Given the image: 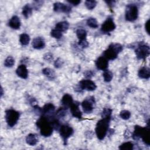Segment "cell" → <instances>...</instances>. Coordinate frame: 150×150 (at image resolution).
<instances>
[{
    "label": "cell",
    "mask_w": 150,
    "mask_h": 150,
    "mask_svg": "<svg viewBox=\"0 0 150 150\" xmlns=\"http://www.w3.org/2000/svg\"><path fill=\"white\" fill-rule=\"evenodd\" d=\"M36 125L39 128L42 135L47 137L52 135L53 128L47 117L43 115L42 116L36 121Z\"/></svg>",
    "instance_id": "obj_1"
},
{
    "label": "cell",
    "mask_w": 150,
    "mask_h": 150,
    "mask_svg": "<svg viewBox=\"0 0 150 150\" xmlns=\"http://www.w3.org/2000/svg\"><path fill=\"white\" fill-rule=\"evenodd\" d=\"M110 119L111 118H102L97 122L95 131L96 135L100 140L103 139L105 137L108 131Z\"/></svg>",
    "instance_id": "obj_2"
},
{
    "label": "cell",
    "mask_w": 150,
    "mask_h": 150,
    "mask_svg": "<svg viewBox=\"0 0 150 150\" xmlns=\"http://www.w3.org/2000/svg\"><path fill=\"white\" fill-rule=\"evenodd\" d=\"M19 112L16 110L10 109L5 111V120L8 126L12 127L18 122L19 118Z\"/></svg>",
    "instance_id": "obj_3"
},
{
    "label": "cell",
    "mask_w": 150,
    "mask_h": 150,
    "mask_svg": "<svg viewBox=\"0 0 150 150\" xmlns=\"http://www.w3.org/2000/svg\"><path fill=\"white\" fill-rule=\"evenodd\" d=\"M138 15V9L135 5H129L126 8L125 19L128 21H134L136 20Z\"/></svg>",
    "instance_id": "obj_4"
},
{
    "label": "cell",
    "mask_w": 150,
    "mask_h": 150,
    "mask_svg": "<svg viewBox=\"0 0 150 150\" xmlns=\"http://www.w3.org/2000/svg\"><path fill=\"white\" fill-rule=\"evenodd\" d=\"M150 53L149 46L145 44L139 45L135 49V54L138 59H145Z\"/></svg>",
    "instance_id": "obj_5"
},
{
    "label": "cell",
    "mask_w": 150,
    "mask_h": 150,
    "mask_svg": "<svg viewBox=\"0 0 150 150\" xmlns=\"http://www.w3.org/2000/svg\"><path fill=\"white\" fill-rule=\"evenodd\" d=\"M59 132L63 141L66 142L67 139L73 134V129L68 125H63L59 128Z\"/></svg>",
    "instance_id": "obj_6"
},
{
    "label": "cell",
    "mask_w": 150,
    "mask_h": 150,
    "mask_svg": "<svg viewBox=\"0 0 150 150\" xmlns=\"http://www.w3.org/2000/svg\"><path fill=\"white\" fill-rule=\"evenodd\" d=\"M95 101L93 97H90L84 100L81 103V106L84 112L87 114L91 112L94 109L93 105Z\"/></svg>",
    "instance_id": "obj_7"
},
{
    "label": "cell",
    "mask_w": 150,
    "mask_h": 150,
    "mask_svg": "<svg viewBox=\"0 0 150 150\" xmlns=\"http://www.w3.org/2000/svg\"><path fill=\"white\" fill-rule=\"evenodd\" d=\"M115 28V24L112 18H108L102 24L101 30L105 33H108L114 30Z\"/></svg>",
    "instance_id": "obj_8"
},
{
    "label": "cell",
    "mask_w": 150,
    "mask_h": 150,
    "mask_svg": "<svg viewBox=\"0 0 150 150\" xmlns=\"http://www.w3.org/2000/svg\"><path fill=\"white\" fill-rule=\"evenodd\" d=\"M79 86L81 89L87 91H93L96 90L97 87L95 83L89 79L80 81L79 83Z\"/></svg>",
    "instance_id": "obj_9"
},
{
    "label": "cell",
    "mask_w": 150,
    "mask_h": 150,
    "mask_svg": "<svg viewBox=\"0 0 150 150\" xmlns=\"http://www.w3.org/2000/svg\"><path fill=\"white\" fill-rule=\"evenodd\" d=\"M71 6L69 5H64L60 2H56L53 4V10L57 12L69 13L71 11Z\"/></svg>",
    "instance_id": "obj_10"
},
{
    "label": "cell",
    "mask_w": 150,
    "mask_h": 150,
    "mask_svg": "<svg viewBox=\"0 0 150 150\" xmlns=\"http://www.w3.org/2000/svg\"><path fill=\"white\" fill-rule=\"evenodd\" d=\"M54 109L55 107L53 104L47 103L42 108H40V113L42 114L43 115H45L43 116L49 117L53 113Z\"/></svg>",
    "instance_id": "obj_11"
},
{
    "label": "cell",
    "mask_w": 150,
    "mask_h": 150,
    "mask_svg": "<svg viewBox=\"0 0 150 150\" xmlns=\"http://www.w3.org/2000/svg\"><path fill=\"white\" fill-rule=\"evenodd\" d=\"M96 65L97 69L99 70H105L108 67V62L105 57L104 56H101L97 59L96 62Z\"/></svg>",
    "instance_id": "obj_12"
},
{
    "label": "cell",
    "mask_w": 150,
    "mask_h": 150,
    "mask_svg": "<svg viewBox=\"0 0 150 150\" xmlns=\"http://www.w3.org/2000/svg\"><path fill=\"white\" fill-rule=\"evenodd\" d=\"M70 111L72 115L76 118L80 119L82 117V113L79 109V104L77 103H73L70 107Z\"/></svg>",
    "instance_id": "obj_13"
},
{
    "label": "cell",
    "mask_w": 150,
    "mask_h": 150,
    "mask_svg": "<svg viewBox=\"0 0 150 150\" xmlns=\"http://www.w3.org/2000/svg\"><path fill=\"white\" fill-rule=\"evenodd\" d=\"M118 54V53L115 50L109 46L108 48L104 52V57L108 60H114L117 57Z\"/></svg>",
    "instance_id": "obj_14"
},
{
    "label": "cell",
    "mask_w": 150,
    "mask_h": 150,
    "mask_svg": "<svg viewBox=\"0 0 150 150\" xmlns=\"http://www.w3.org/2000/svg\"><path fill=\"white\" fill-rule=\"evenodd\" d=\"M16 74L22 79H26L28 76V71L25 64L19 65L16 70Z\"/></svg>",
    "instance_id": "obj_15"
},
{
    "label": "cell",
    "mask_w": 150,
    "mask_h": 150,
    "mask_svg": "<svg viewBox=\"0 0 150 150\" xmlns=\"http://www.w3.org/2000/svg\"><path fill=\"white\" fill-rule=\"evenodd\" d=\"M32 45V47L36 49H41L45 47V42L42 38L37 37L33 40Z\"/></svg>",
    "instance_id": "obj_16"
},
{
    "label": "cell",
    "mask_w": 150,
    "mask_h": 150,
    "mask_svg": "<svg viewBox=\"0 0 150 150\" xmlns=\"http://www.w3.org/2000/svg\"><path fill=\"white\" fill-rule=\"evenodd\" d=\"M9 26L14 29H18L21 26V22L19 18L17 16H13L9 21Z\"/></svg>",
    "instance_id": "obj_17"
},
{
    "label": "cell",
    "mask_w": 150,
    "mask_h": 150,
    "mask_svg": "<svg viewBox=\"0 0 150 150\" xmlns=\"http://www.w3.org/2000/svg\"><path fill=\"white\" fill-rule=\"evenodd\" d=\"M145 129V127L143 128V127L138 126V125L135 126L134 131L132 134V138L134 139H138L141 138L144 132Z\"/></svg>",
    "instance_id": "obj_18"
},
{
    "label": "cell",
    "mask_w": 150,
    "mask_h": 150,
    "mask_svg": "<svg viewBox=\"0 0 150 150\" xmlns=\"http://www.w3.org/2000/svg\"><path fill=\"white\" fill-rule=\"evenodd\" d=\"M62 104L63 105L67 108V107H70V105L73 103V100L72 97L69 94H64L62 98Z\"/></svg>",
    "instance_id": "obj_19"
},
{
    "label": "cell",
    "mask_w": 150,
    "mask_h": 150,
    "mask_svg": "<svg viewBox=\"0 0 150 150\" xmlns=\"http://www.w3.org/2000/svg\"><path fill=\"white\" fill-rule=\"evenodd\" d=\"M138 76L144 79H148L150 77V70L147 67H142L138 71Z\"/></svg>",
    "instance_id": "obj_20"
},
{
    "label": "cell",
    "mask_w": 150,
    "mask_h": 150,
    "mask_svg": "<svg viewBox=\"0 0 150 150\" xmlns=\"http://www.w3.org/2000/svg\"><path fill=\"white\" fill-rule=\"evenodd\" d=\"M69 27V22H67V21H62L56 23L54 29L60 31L61 32H63L67 30Z\"/></svg>",
    "instance_id": "obj_21"
},
{
    "label": "cell",
    "mask_w": 150,
    "mask_h": 150,
    "mask_svg": "<svg viewBox=\"0 0 150 150\" xmlns=\"http://www.w3.org/2000/svg\"><path fill=\"white\" fill-rule=\"evenodd\" d=\"M38 139L36 136V135L33 134H30L28 135L26 138V143L31 146L35 145L38 143Z\"/></svg>",
    "instance_id": "obj_22"
},
{
    "label": "cell",
    "mask_w": 150,
    "mask_h": 150,
    "mask_svg": "<svg viewBox=\"0 0 150 150\" xmlns=\"http://www.w3.org/2000/svg\"><path fill=\"white\" fill-rule=\"evenodd\" d=\"M141 138L142 139V141L145 144H146L147 145H149V125L148 122L147 126L145 127L144 132Z\"/></svg>",
    "instance_id": "obj_23"
},
{
    "label": "cell",
    "mask_w": 150,
    "mask_h": 150,
    "mask_svg": "<svg viewBox=\"0 0 150 150\" xmlns=\"http://www.w3.org/2000/svg\"><path fill=\"white\" fill-rule=\"evenodd\" d=\"M22 13L25 18H28L32 13V8L29 4H26L22 8Z\"/></svg>",
    "instance_id": "obj_24"
},
{
    "label": "cell",
    "mask_w": 150,
    "mask_h": 150,
    "mask_svg": "<svg viewBox=\"0 0 150 150\" xmlns=\"http://www.w3.org/2000/svg\"><path fill=\"white\" fill-rule=\"evenodd\" d=\"M42 73L49 79L53 80L55 78V72L50 68H45L42 70Z\"/></svg>",
    "instance_id": "obj_25"
},
{
    "label": "cell",
    "mask_w": 150,
    "mask_h": 150,
    "mask_svg": "<svg viewBox=\"0 0 150 150\" xmlns=\"http://www.w3.org/2000/svg\"><path fill=\"white\" fill-rule=\"evenodd\" d=\"M30 41V37L26 33H22L19 36V42L23 46L28 45Z\"/></svg>",
    "instance_id": "obj_26"
},
{
    "label": "cell",
    "mask_w": 150,
    "mask_h": 150,
    "mask_svg": "<svg viewBox=\"0 0 150 150\" xmlns=\"http://www.w3.org/2000/svg\"><path fill=\"white\" fill-rule=\"evenodd\" d=\"M76 35L77 38H79V39L80 40H84L86 38V36H87V32L86 31V30L80 28L78 29L76 31Z\"/></svg>",
    "instance_id": "obj_27"
},
{
    "label": "cell",
    "mask_w": 150,
    "mask_h": 150,
    "mask_svg": "<svg viewBox=\"0 0 150 150\" xmlns=\"http://www.w3.org/2000/svg\"><path fill=\"white\" fill-rule=\"evenodd\" d=\"M67 114V109L66 107L60 108L56 112V116L57 118H63Z\"/></svg>",
    "instance_id": "obj_28"
},
{
    "label": "cell",
    "mask_w": 150,
    "mask_h": 150,
    "mask_svg": "<svg viewBox=\"0 0 150 150\" xmlns=\"http://www.w3.org/2000/svg\"><path fill=\"white\" fill-rule=\"evenodd\" d=\"M87 25L92 28H97L98 27V22L96 20V19L94 18H90L87 19Z\"/></svg>",
    "instance_id": "obj_29"
},
{
    "label": "cell",
    "mask_w": 150,
    "mask_h": 150,
    "mask_svg": "<svg viewBox=\"0 0 150 150\" xmlns=\"http://www.w3.org/2000/svg\"><path fill=\"white\" fill-rule=\"evenodd\" d=\"M103 76L104 80L105 82H110L113 77V74L110 70H104V72L103 74Z\"/></svg>",
    "instance_id": "obj_30"
},
{
    "label": "cell",
    "mask_w": 150,
    "mask_h": 150,
    "mask_svg": "<svg viewBox=\"0 0 150 150\" xmlns=\"http://www.w3.org/2000/svg\"><path fill=\"white\" fill-rule=\"evenodd\" d=\"M134 144L131 142H126L122 144L119 146V149L121 150H131L133 149Z\"/></svg>",
    "instance_id": "obj_31"
},
{
    "label": "cell",
    "mask_w": 150,
    "mask_h": 150,
    "mask_svg": "<svg viewBox=\"0 0 150 150\" xmlns=\"http://www.w3.org/2000/svg\"><path fill=\"white\" fill-rule=\"evenodd\" d=\"M15 63V60L12 56H8L4 61V66L6 67H11Z\"/></svg>",
    "instance_id": "obj_32"
},
{
    "label": "cell",
    "mask_w": 150,
    "mask_h": 150,
    "mask_svg": "<svg viewBox=\"0 0 150 150\" xmlns=\"http://www.w3.org/2000/svg\"><path fill=\"white\" fill-rule=\"evenodd\" d=\"M97 5V2L93 0H87L85 1V5L88 9L91 10L95 8Z\"/></svg>",
    "instance_id": "obj_33"
},
{
    "label": "cell",
    "mask_w": 150,
    "mask_h": 150,
    "mask_svg": "<svg viewBox=\"0 0 150 150\" xmlns=\"http://www.w3.org/2000/svg\"><path fill=\"white\" fill-rule=\"evenodd\" d=\"M120 116L122 119L126 120H128L130 118L131 112L129 111L126 110H122L120 113Z\"/></svg>",
    "instance_id": "obj_34"
},
{
    "label": "cell",
    "mask_w": 150,
    "mask_h": 150,
    "mask_svg": "<svg viewBox=\"0 0 150 150\" xmlns=\"http://www.w3.org/2000/svg\"><path fill=\"white\" fill-rule=\"evenodd\" d=\"M50 34H51V36L52 37H53L54 38H56V39H59L62 38V32H61L60 31L56 29H53L51 32H50Z\"/></svg>",
    "instance_id": "obj_35"
},
{
    "label": "cell",
    "mask_w": 150,
    "mask_h": 150,
    "mask_svg": "<svg viewBox=\"0 0 150 150\" xmlns=\"http://www.w3.org/2000/svg\"><path fill=\"white\" fill-rule=\"evenodd\" d=\"M111 109L108 108H105L101 113V117L102 118H111Z\"/></svg>",
    "instance_id": "obj_36"
},
{
    "label": "cell",
    "mask_w": 150,
    "mask_h": 150,
    "mask_svg": "<svg viewBox=\"0 0 150 150\" xmlns=\"http://www.w3.org/2000/svg\"><path fill=\"white\" fill-rule=\"evenodd\" d=\"M110 46L118 53L122 50V46L121 45L120 43H111Z\"/></svg>",
    "instance_id": "obj_37"
},
{
    "label": "cell",
    "mask_w": 150,
    "mask_h": 150,
    "mask_svg": "<svg viewBox=\"0 0 150 150\" xmlns=\"http://www.w3.org/2000/svg\"><path fill=\"white\" fill-rule=\"evenodd\" d=\"M79 46H80L81 47L83 48H86L88 46V42L86 40V39L84 40H79Z\"/></svg>",
    "instance_id": "obj_38"
},
{
    "label": "cell",
    "mask_w": 150,
    "mask_h": 150,
    "mask_svg": "<svg viewBox=\"0 0 150 150\" xmlns=\"http://www.w3.org/2000/svg\"><path fill=\"white\" fill-rule=\"evenodd\" d=\"M63 64V61H62V60L60 58L57 59L54 63V65L56 68H59L62 67Z\"/></svg>",
    "instance_id": "obj_39"
},
{
    "label": "cell",
    "mask_w": 150,
    "mask_h": 150,
    "mask_svg": "<svg viewBox=\"0 0 150 150\" xmlns=\"http://www.w3.org/2000/svg\"><path fill=\"white\" fill-rule=\"evenodd\" d=\"M43 59L45 60H47V61H50L53 59V55L50 53H46L44 56H43Z\"/></svg>",
    "instance_id": "obj_40"
},
{
    "label": "cell",
    "mask_w": 150,
    "mask_h": 150,
    "mask_svg": "<svg viewBox=\"0 0 150 150\" xmlns=\"http://www.w3.org/2000/svg\"><path fill=\"white\" fill-rule=\"evenodd\" d=\"M84 76H85L86 77H87V78H90V77H91L94 75V73H93V72L92 71H91V70H87V71H86L85 73H84Z\"/></svg>",
    "instance_id": "obj_41"
},
{
    "label": "cell",
    "mask_w": 150,
    "mask_h": 150,
    "mask_svg": "<svg viewBox=\"0 0 150 150\" xmlns=\"http://www.w3.org/2000/svg\"><path fill=\"white\" fill-rule=\"evenodd\" d=\"M69 4H72L74 6H77V5H79L81 1H67Z\"/></svg>",
    "instance_id": "obj_42"
},
{
    "label": "cell",
    "mask_w": 150,
    "mask_h": 150,
    "mask_svg": "<svg viewBox=\"0 0 150 150\" xmlns=\"http://www.w3.org/2000/svg\"><path fill=\"white\" fill-rule=\"evenodd\" d=\"M149 19H148L145 25V30L146 31L148 34H149Z\"/></svg>",
    "instance_id": "obj_43"
},
{
    "label": "cell",
    "mask_w": 150,
    "mask_h": 150,
    "mask_svg": "<svg viewBox=\"0 0 150 150\" xmlns=\"http://www.w3.org/2000/svg\"><path fill=\"white\" fill-rule=\"evenodd\" d=\"M105 2L107 4V5H108L109 6H110V7H112V6H114L115 2V1H105Z\"/></svg>",
    "instance_id": "obj_44"
},
{
    "label": "cell",
    "mask_w": 150,
    "mask_h": 150,
    "mask_svg": "<svg viewBox=\"0 0 150 150\" xmlns=\"http://www.w3.org/2000/svg\"><path fill=\"white\" fill-rule=\"evenodd\" d=\"M1 96L2 97V95H3V89H2V88H1Z\"/></svg>",
    "instance_id": "obj_45"
}]
</instances>
